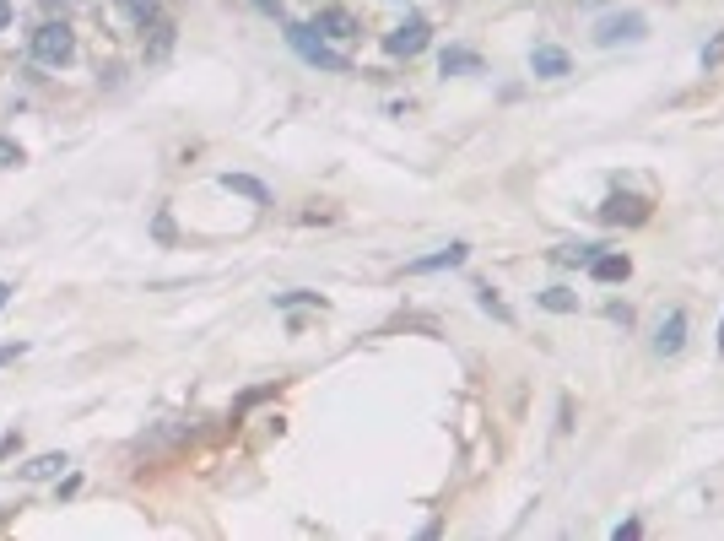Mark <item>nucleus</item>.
<instances>
[{"instance_id": "f257e3e1", "label": "nucleus", "mask_w": 724, "mask_h": 541, "mask_svg": "<svg viewBox=\"0 0 724 541\" xmlns=\"http://www.w3.org/2000/svg\"><path fill=\"white\" fill-rule=\"evenodd\" d=\"M33 55L44 60V65H65L76 55V38H71V28L65 22H44V28L33 33Z\"/></svg>"}, {"instance_id": "f3484780", "label": "nucleus", "mask_w": 724, "mask_h": 541, "mask_svg": "<svg viewBox=\"0 0 724 541\" xmlns=\"http://www.w3.org/2000/svg\"><path fill=\"white\" fill-rule=\"evenodd\" d=\"M6 22H11V0H0V28H6Z\"/></svg>"}, {"instance_id": "6ab92c4d", "label": "nucleus", "mask_w": 724, "mask_h": 541, "mask_svg": "<svg viewBox=\"0 0 724 541\" xmlns=\"http://www.w3.org/2000/svg\"><path fill=\"white\" fill-rule=\"evenodd\" d=\"M719 352H724V325H719Z\"/></svg>"}, {"instance_id": "9d476101", "label": "nucleus", "mask_w": 724, "mask_h": 541, "mask_svg": "<svg viewBox=\"0 0 724 541\" xmlns=\"http://www.w3.org/2000/svg\"><path fill=\"white\" fill-rule=\"evenodd\" d=\"M314 33H325V38H352V33H357V22L346 17V11H325V17L314 22Z\"/></svg>"}, {"instance_id": "7ed1b4c3", "label": "nucleus", "mask_w": 724, "mask_h": 541, "mask_svg": "<svg viewBox=\"0 0 724 541\" xmlns=\"http://www.w3.org/2000/svg\"><path fill=\"white\" fill-rule=\"evenodd\" d=\"M384 49H390V55H422L427 49V17H406L390 38H384Z\"/></svg>"}, {"instance_id": "1a4fd4ad", "label": "nucleus", "mask_w": 724, "mask_h": 541, "mask_svg": "<svg viewBox=\"0 0 724 541\" xmlns=\"http://www.w3.org/2000/svg\"><path fill=\"white\" fill-rule=\"evenodd\" d=\"M60 471H65V455H38V460L22 466V477H28V482H49V477H60Z\"/></svg>"}, {"instance_id": "4468645a", "label": "nucleus", "mask_w": 724, "mask_h": 541, "mask_svg": "<svg viewBox=\"0 0 724 541\" xmlns=\"http://www.w3.org/2000/svg\"><path fill=\"white\" fill-rule=\"evenodd\" d=\"M222 184H227V190H238V195H254V201H265V190H260L254 179H233V174H227Z\"/></svg>"}, {"instance_id": "f8f14e48", "label": "nucleus", "mask_w": 724, "mask_h": 541, "mask_svg": "<svg viewBox=\"0 0 724 541\" xmlns=\"http://www.w3.org/2000/svg\"><path fill=\"white\" fill-rule=\"evenodd\" d=\"M541 303H546L552 314H573V309H579V298H573L568 287H552V293H541Z\"/></svg>"}, {"instance_id": "dca6fc26", "label": "nucleus", "mask_w": 724, "mask_h": 541, "mask_svg": "<svg viewBox=\"0 0 724 541\" xmlns=\"http://www.w3.org/2000/svg\"><path fill=\"white\" fill-rule=\"evenodd\" d=\"M11 163H22V152L11 147V141H0V168H11Z\"/></svg>"}, {"instance_id": "2eb2a0df", "label": "nucleus", "mask_w": 724, "mask_h": 541, "mask_svg": "<svg viewBox=\"0 0 724 541\" xmlns=\"http://www.w3.org/2000/svg\"><path fill=\"white\" fill-rule=\"evenodd\" d=\"M719 60H724V33H719V38H714V44H708V49H703V65H708V71H714V65H719Z\"/></svg>"}, {"instance_id": "f03ea898", "label": "nucleus", "mask_w": 724, "mask_h": 541, "mask_svg": "<svg viewBox=\"0 0 724 541\" xmlns=\"http://www.w3.org/2000/svg\"><path fill=\"white\" fill-rule=\"evenodd\" d=\"M292 38V49H298L303 60H314V65H330V71H346V60L335 55V49H325V38H314V28H303V22H292L287 28Z\"/></svg>"}, {"instance_id": "20e7f679", "label": "nucleus", "mask_w": 724, "mask_h": 541, "mask_svg": "<svg viewBox=\"0 0 724 541\" xmlns=\"http://www.w3.org/2000/svg\"><path fill=\"white\" fill-rule=\"evenodd\" d=\"M616 38H643V17H638V11H622V17H600L595 44H616Z\"/></svg>"}, {"instance_id": "6e6552de", "label": "nucleus", "mask_w": 724, "mask_h": 541, "mask_svg": "<svg viewBox=\"0 0 724 541\" xmlns=\"http://www.w3.org/2000/svg\"><path fill=\"white\" fill-rule=\"evenodd\" d=\"M530 65H535V76H568V55L562 49H535Z\"/></svg>"}, {"instance_id": "ddd939ff", "label": "nucleus", "mask_w": 724, "mask_h": 541, "mask_svg": "<svg viewBox=\"0 0 724 541\" xmlns=\"http://www.w3.org/2000/svg\"><path fill=\"white\" fill-rule=\"evenodd\" d=\"M119 11H125L130 22H152L157 17V0H119Z\"/></svg>"}, {"instance_id": "9b49d317", "label": "nucleus", "mask_w": 724, "mask_h": 541, "mask_svg": "<svg viewBox=\"0 0 724 541\" xmlns=\"http://www.w3.org/2000/svg\"><path fill=\"white\" fill-rule=\"evenodd\" d=\"M600 217H606V222H622V217H643V211H638V201H633V195H611V201H606V211H600Z\"/></svg>"}, {"instance_id": "39448f33", "label": "nucleus", "mask_w": 724, "mask_h": 541, "mask_svg": "<svg viewBox=\"0 0 724 541\" xmlns=\"http://www.w3.org/2000/svg\"><path fill=\"white\" fill-rule=\"evenodd\" d=\"M681 341H687V314H681V309H670L665 320H660V341H654V347H660L665 358H676V352H681Z\"/></svg>"}, {"instance_id": "a211bd4d", "label": "nucleus", "mask_w": 724, "mask_h": 541, "mask_svg": "<svg viewBox=\"0 0 724 541\" xmlns=\"http://www.w3.org/2000/svg\"><path fill=\"white\" fill-rule=\"evenodd\" d=\"M6 298H11V287H6V282H0V309H6Z\"/></svg>"}, {"instance_id": "423d86ee", "label": "nucleus", "mask_w": 724, "mask_h": 541, "mask_svg": "<svg viewBox=\"0 0 724 541\" xmlns=\"http://www.w3.org/2000/svg\"><path fill=\"white\" fill-rule=\"evenodd\" d=\"M589 276H595V282H627L633 260L627 255H589Z\"/></svg>"}, {"instance_id": "0eeeda50", "label": "nucleus", "mask_w": 724, "mask_h": 541, "mask_svg": "<svg viewBox=\"0 0 724 541\" xmlns=\"http://www.w3.org/2000/svg\"><path fill=\"white\" fill-rule=\"evenodd\" d=\"M460 260H465V244H449L427 260H411V271H449V266H460Z\"/></svg>"}, {"instance_id": "aec40b11", "label": "nucleus", "mask_w": 724, "mask_h": 541, "mask_svg": "<svg viewBox=\"0 0 724 541\" xmlns=\"http://www.w3.org/2000/svg\"><path fill=\"white\" fill-rule=\"evenodd\" d=\"M260 6H276V0H260Z\"/></svg>"}]
</instances>
